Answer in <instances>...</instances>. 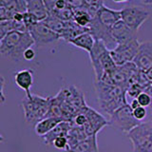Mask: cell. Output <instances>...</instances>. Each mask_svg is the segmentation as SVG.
I'll return each instance as SVG.
<instances>
[{
	"label": "cell",
	"mask_w": 152,
	"mask_h": 152,
	"mask_svg": "<svg viewBox=\"0 0 152 152\" xmlns=\"http://www.w3.org/2000/svg\"><path fill=\"white\" fill-rule=\"evenodd\" d=\"M121 20V12L106 7L104 5L100 8L89 25V32L95 40L103 41L107 46L115 44L111 36V28L115 23Z\"/></svg>",
	"instance_id": "1"
},
{
	"label": "cell",
	"mask_w": 152,
	"mask_h": 152,
	"mask_svg": "<svg viewBox=\"0 0 152 152\" xmlns=\"http://www.w3.org/2000/svg\"><path fill=\"white\" fill-rule=\"evenodd\" d=\"M94 88L99 107L108 117L119 107L128 104L126 88L108 85L102 81H94Z\"/></svg>",
	"instance_id": "2"
},
{
	"label": "cell",
	"mask_w": 152,
	"mask_h": 152,
	"mask_svg": "<svg viewBox=\"0 0 152 152\" xmlns=\"http://www.w3.org/2000/svg\"><path fill=\"white\" fill-rule=\"evenodd\" d=\"M33 45L34 41L28 31H12L0 41V54L18 62L24 59V51Z\"/></svg>",
	"instance_id": "3"
},
{
	"label": "cell",
	"mask_w": 152,
	"mask_h": 152,
	"mask_svg": "<svg viewBox=\"0 0 152 152\" xmlns=\"http://www.w3.org/2000/svg\"><path fill=\"white\" fill-rule=\"evenodd\" d=\"M88 54L95 75L94 81H100L104 73L116 66L110 55V50H108L103 41L95 40L94 46Z\"/></svg>",
	"instance_id": "4"
},
{
	"label": "cell",
	"mask_w": 152,
	"mask_h": 152,
	"mask_svg": "<svg viewBox=\"0 0 152 152\" xmlns=\"http://www.w3.org/2000/svg\"><path fill=\"white\" fill-rule=\"evenodd\" d=\"M139 71L140 69L133 62H129V63L121 66L116 65L114 69L104 73L100 81L108 85L117 86V87L127 89L130 85L136 83Z\"/></svg>",
	"instance_id": "5"
},
{
	"label": "cell",
	"mask_w": 152,
	"mask_h": 152,
	"mask_svg": "<svg viewBox=\"0 0 152 152\" xmlns=\"http://www.w3.org/2000/svg\"><path fill=\"white\" fill-rule=\"evenodd\" d=\"M50 97H41L39 95L31 94L22 100V107L25 120L30 125H35L44 119L49 111Z\"/></svg>",
	"instance_id": "6"
},
{
	"label": "cell",
	"mask_w": 152,
	"mask_h": 152,
	"mask_svg": "<svg viewBox=\"0 0 152 152\" xmlns=\"http://www.w3.org/2000/svg\"><path fill=\"white\" fill-rule=\"evenodd\" d=\"M133 152H152V122L141 123L127 133Z\"/></svg>",
	"instance_id": "7"
},
{
	"label": "cell",
	"mask_w": 152,
	"mask_h": 152,
	"mask_svg": "<svg viewBox=\"0 0 152 152\" xmlns=\"http://www.w3.org/2000/svg\"><path fill=\"white\" fill-rule=\"evenodd\" d=\"M108 122L110 126L126 134L141 124V121L137 120L133 115V109L129 106V104H124L123 107H119L117 110L114 111L108 117Z\"/></svg>",
	"instance_id": "8"
},
{
	"label": "cell",
	"mask_w": 152,
	"mask_h": 152,
	"mask_svg": "<svg viewBox=\"0 0 152 152\" xmlns=\"http://www.w3.org/2000/svg\"><path fill=\"white\" fill-rule=\"evenodd\" d=\"M140 43L137 38L127 40L118 44L110 50V55L117 66L133 62L139 50Z\"/></svg>",
	"instance_id": "9"
},
{
	"label": "cell",
	"mask_w": 152,
	"mask_h": 152,
	"mask_svg": "<svg viewBox=\"0 0 152 152\" xmlns=\"http://www.w3.org/2000/svg\"><path fill=\"white\" fill-rule=\"evenodd\" d=\"M121 20L125 22L131 30L138 31L149 17V12L139 6L126 7L121 10Z\"/></svg>",
	"instance_id": "10"
},
{
	"label": "cell",
	"mask_w": 152,
	"mask_h": 152,
	"mask_svg": "<svg viewBox=\"0 0 152 152\" xmlns=\"http://www.w3.org/2000/svg\"><path fill=\"white\" fill-rule=\"evenodd\" d=\"M28 31L31 35L34 45L36 46H45L50 43H53L60 39V35L48 27L44 21L37 22L34 25L28 28Z\"/></svg>",
	"instance_id": "11"
},
{
	"label": "cell",
	"mask_w": 152,
	"mask_h": 152,
	"mask_svg": "<svg viewBox=\"0 0 152 152\" xmlns=\"http://www.w3.org/2000/svg\"><path fill=\"white\" fill-rule=\"evenodd\" d=\"M83 112L87 117V123L83 128L88 137L97 135L100 130H102L104 126L109 125L108 120L103 114L88 106L84 109Z\"/></svg>",
	"instance_id": "12"
},
{
	"label": "cell",
	"mask_w": 152,
	"mask_h": 152,
	"mask_svg": "<svg viewBox=\"0 0 152 152\" xmlns=\"http://www.w3.org/2000/svg\"><path fill=\"white\" fill-rule=\"evenodd\" d=\"M133 63L140 70L145 72L152 68V41L140 43L139 50Z\"/></svg>",
	"instance_id": "13"
},
{
	"label": "cell",
	"mask_w": 152,
	"mask_h": 152,
	"mask_svg": "<svg viewBox=\"0 0 152 152\" xmlns=\"http://www.w3.org/2000/svg\"><path fill=\"white\" fill-rule=\"evenodd\" d=\"M111 36L117 45L118 43L137 38V31L131 30L124 21L119 20L111 28Z\"/></svg>",
	"instance_id": "14"
},
{
	"label": "cell",
	"mask_w": 152,
	"mask_h": 152,
	"mask_svg": "<svg viewBox=\"0 0 152 152\" xmlns=\"http://www.w3.org/2000/svg\"><path fill=\"white\" fill-rule=\"evenodd\" d=\"M14 82L16 86L26 92L27 96H30L31 88L33 85V71L31 69L19 70L14 75Z\"/></svg>",
	"instance_id": "15"
},
{
	"label": "cell",
	"mask_w": 152,
	"mask_h": 152,
	"mask_svg": "<svg viewBox=\"0 0 152 152\" xmlns=\"http://www.w3.org/2000/svg\"><path fill=\"white\" fill-rule=\"evenodd\" d=\"M27 12L34 16L38 22L44 21L49 16V11L44 0H26Z\"/></svg>",
	"instance_id": "16"
},
{
	"label": "cell",
	"mask_w": 152,
	"mask_h": 152,
	"mask_svg": "<svg viewBox=\"0 0 152 152\" xmlns=\"http://www.w3.org/2000/svg\"><path fill=\"white\" fill-rule=\"evenodd\" d=\"M71 127V123L68 121H62L57 125L53 129L50 130L48 134L42 137L43 141L46 145H52V142L56 138L61 136H66Z\"/></svg>",
	"instance_id": "17"
},
{
	"label": "cell",
	"mask_w": 152,
	"mask_h": 152,
	"mask_svg": "<svg viewBox=\"0 0 152 152\" xmlns=\"http://www.w3.org/2000/svg\"><path fill=\"white\" fill-rule=\"evenodd\" d=\"M62 121L63 120H61L59 118H52V117H47L42 119V120L37 122L34 125V131L36 133V135L40 137L45 136L50 130L53 129Z\"/></svg>",
	"instance_id": "18"
},
{
	"label": "cell",
	"mask_w": 152,
	"mask_h": 152,
	"mask_svg": "<svg viewBox=\"0 0 152 152\" xmlns=\"http://www.w3.org/2000/svg\"><path fill=\"white\" fill-rule=\"evenodd\" d=\"M69 43L71 45L88 51L89 53L94 46L95 38L89 31H86V32L81 33L78 36H76L74 39H72Z\"/></svg>",
	"instance_id": "19"
},
{
	"label": "cell",
	"mask_w": 152,
	"mask_h": 152,
	"mask_svg": "<svg viewBox=\"0 0 152 152\" xmlns=\"http://www.w3.org/2000/svg\"><path fill=\"white\" fill-rule=\"evenodd\" d=\"M66 152H99L97 135L88 137Z\"/></svg>",
	"instance_id": "20"
},
{
	"label": "cell",
	"mask_w": 152,
	"mask_h": 152,
	"mask_svg": "<svg viewBox=\"0 0 152 152\" xmlns=\"http://www.w3.org/2000/svg\"><path fill=\"white\" fill-rule=\"evenodd\" d=\"M66 138H68V142H69V148H68L69 150L70 148H72L77 144H79L80 142L87 139L88 135L86 134L83 127L71 125V127L68 133V135H66Z\"/></svg>",
	"instance_id": "21"
},
{
	"label": "cell",
	"mask_w": 152,
	"mask_h": 152,
	"mask_svg": "<svg viewBox=\"0 0 152 152\" xmlns=\"http://www.w3.org/2000/svg\"><path fill=\"white\" fill-rule=\"evenodd\" d=\"M73 11H74L73 21L80 27L88 28L90 22L92 20V17L90 16V14L87 12V10L85 9V7L73 9Z\"/></svg>",
	"instance_id": "22"
},
{
	"label": "cell",
	"mask_w": 152,
	"mask_h": 152,
	"mask_svg": "<svg viewBox=\"0 0 152 152\" xmlns=\"http://www.w3.org/2000/svg\"><path fill=\"white\" fill-rule=\"evenodd\" d=\"M44 22L48 27L51 28V30L55 31L56 33H58L59 35H61V33L64 31L65 28L66 26V22L62 21L57 17L50 15V14H49V16L45 19Z\"/></svg>",
	"instance_id": "23"
},
{
	"label": "cell",
	"mask_w": 152,
	"mask_h": 152,
	"mask_svg": "<svg viewBox=\"0 0 152 152\" xmlns=\"http://www.w3.org/2000/svg\"><path fill=\"white\" fill-rule=\"evenodd\" d=\"M12 31H13L12 19H10V20H5V21H0V41H1L3 38Z\"/></svg>",
	"instance_id": "24"
},
{
	"label": "cell",
	"mask_w": 152,
	"mask_h": 152,
	"mask_svg": "<svg viewBox=\"0 0 152 152\" xmlns=\"http://www.w3.org/2000/svg\"><path fill=\"white\" fill-rule=\"evenodd\" d=\"M52 145L58 150L66 151L69 148L68 138H66V136H61V137L56 138V139L53 141V142H52Z\"/></svg>",
	"instance_id": "25"
},
{
	"label": "cell",
	"mask_w": 152,
	"mask_h": 152,
	"mask_svg": "<svg viewBox=\"0 0 152 152\" xmlns=\"http://www.w3.org/2000/svg\"><path fill=\"white\" fill-rule=\"evenodd\" d=\"M142 91H144V88H142L140 85H138L137 83H134L127 88L126 95H128V96L132 99H136L138 96H139V94L142 93Z\"/></svg>",
	"instance_id": "26"
},
{
	"label": "cell",
	"mask_w": 152,
	"mask_h": 152,
	"mask_svg": "<svg viewBox=\"0 0 152 152\" xmlns=\"http://www.w3.org/2000/svg\"><path fill=\"white\" fill-rule=\"evenodd\" d=\"M136 99L138 100V102H139L141 107H150V104H151V99L149 97V95L147 94L146 92L142 91V93L139 94V96H138Z\"/></svg>",
	"instance_id": "27"
},
{
	"label": "cell",
	"mask_w": 152,
	"mask_h": 152,
	"mask_svg": "<svg viewBox=\"0 0 152 152\" xmlns=\"http://www.w3.org/2000/svg\"><path fill=\"white\" fill-rule=\"evenodd\" d=\"M133 115L137 119V120L142 121L146 117L147 115V111H146V107H139L135 109H133Z\"/></svg>",
	"instance_id": "28"
},
{
	"label": "cell",
	"mask_w": 152,
	"mask_h": 152,
	"mask_svg": "<svg viewBox=\"0 0 152 152\" xmlns=\"http://www.w3.org/2000/svg\"><path fill=\"white\" fill-rule=\"evenodd\" d=\"M35 57V51L32 48H28L25 51H24V54H23V58L27 60V61H31L34 59Z\"/></svg>",
	"instance_id": "29"
},
{
	"label": "cell",
	"mask_w": 152,
	"mask_h": 152,
	"mask_svg": "<svg viewBox=\"0 0 152 152\" xmlns=\"http://www.w3.org/2000/svg\"><path fill=\"white\" fill-rule=\"evenodd\" d=\"M4 86H5V78L3 75L0 74V104H4L5 101H6V98H5V95L3 92Z\"/></svg>",
	"instance_id": "30"
},
{
	"label": "cell",
	"mask_w": 152,
	"mask_h": 152,
	"mask_svg": "<svg viewBox=\"0 0 152 152\" xmlns=\"http://www.w3.org/2000/svg\"><path fill=\"white\" fill-rule=\"evenodd\" d=\"M144 91H145V92H146L147 94L149 95V97H150V99H151V104H150V107L152 108V83H151L150 85L147 86V87L145 88Z\"/></svg>",
	"instance_id": "31"
},
{
	"label": "cell",
	"mask_w": 152,
	"mask_h": 152,
	"mask_svg": "<svg viewBox=\"0 0 152 152\" xmlns=\"http://www.w3.org/2000/svg\"><path fill=\"white\" fill-rule=\"evenodd\" d=\"M129 106L131 107L132 109H135V108H137V107H140V104H139V102H138V100H137V99H132V101H131V103L129 104Z\"/></svg>",
	"instance_id": "32"
},
{
	"label": "cell",
	"mask_w": 152,
	"mask_h": 152,
	"mask_svg": "<svg viewBox=\"0 0 152 152\" xmlns=\"http://www.w3.org/2000/svg\"><path fill=\"white\" fill-rule=\"evenodd\" d=\"M145 73L146 77H147V79H148L149 82L152 83V68H150L148 70H146Z\"/></svg>",
	"instance_id": "33"
},
{
	"label": "cell",
	"mask_w": 152,
	"mask_h": 152,
	"mask_svg": "<svg viewBox=\"0 0 152 152\" xmlns=\"http://www.w3.org/2000/svg\"><path fill=\"white\" fill-rule=\"evenodd\" d=\"M13 0H0V5H3V6H8L10 3H12Z\"/></svg>",
	"instance_id": "34"
},
{
	"label": "cell",
	"mask_w": 152,
	"mask_h": 152,
	"mask_svg": "<svg viewBox=\"0 0 152 152\" xmlns=\"http://www.w3.org/2000/svg\"><path fill=\"white\" fill-rule=\"evenodd\" d=\"M141 1L146 5H152V0H141Z\"/></svg>",
	"instance_id": "35"
},
{
	"label": "cell",
	"mask_w": 152,
	"mask_h": 152,
	"mask_svg": "<svg viewBox=\"0 0 152 152\" xmlns=\"http://www.w3.org/2000/svg\"><path fill=\"white\" fill-rule=\"evenodd\" d=\"M112 1L115 2V3H124V2L128 1V0H112Z\"/></svg>",
	"instance_id": "36"
},
{
	"label": "cell",
	"mask_w": 152,
	"mask_h": 152,
	"mask_svg": "<svg viewBox=\"0 0 152 152\" xmlns=\"http://www.w3.org/2000/svg\"><path fill=\"white\" fill-rule=\"evenodd\" d=\"M3 141H4V137L1 134H0V142H2Z\"/></svg>",
	"instance_id": "37"
}]
</instances>
